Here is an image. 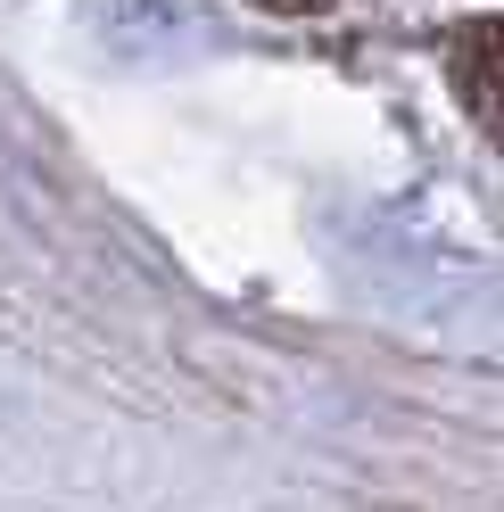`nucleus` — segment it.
<instances>
[{
  "mask_svg": "<svg viewBox=\"0 0 504 512\" xmlns=\"http://www.w3.org/2000/svg\"><path fill=\"white\" fill-rule=\"evenodd\" d=\"M447 83L488 141H504V17H463L447 34Z\"/></svg>",
  "mask_w": 504,
  "mask_h": 512,
  "instance_id": "1",
  "label": "nucleus"
},
{
  "mask_svg": "<svg viewBox=\"0 0 504 512\" xmlns=\"http://www.w3.org/2000/svg\"><path fill=\"white\" fill-rule=\"evenodd\" d=\"M257 9H273V17H323L331 0H257Z\"/></svg>",
  "mask_w": 504,
  "mask_h": 512,
  "instance_id": "2",
  "label": "nucleus"
}]
</instances>
